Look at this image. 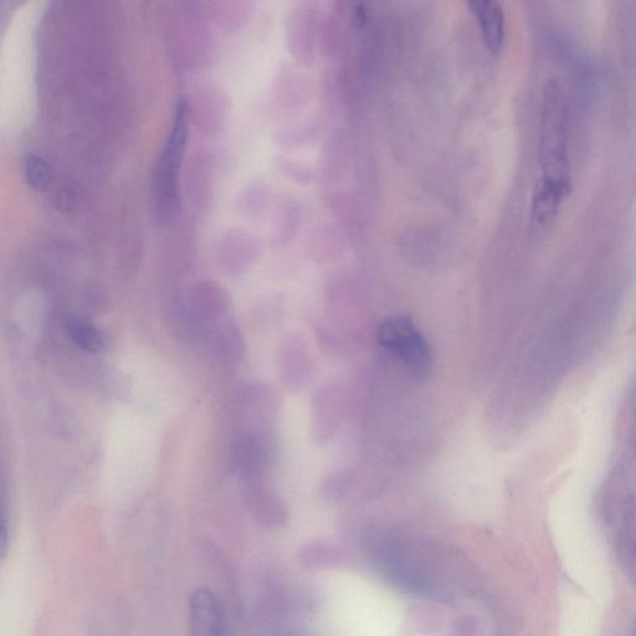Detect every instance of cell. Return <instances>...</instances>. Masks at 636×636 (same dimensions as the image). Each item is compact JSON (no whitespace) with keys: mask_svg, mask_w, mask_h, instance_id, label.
<instances>
[{"mask_svg":"<svg viewBox=\"0 0 636 636\" xmlns=\"http://www.w3.org/2000/svg\"><path fill=\"white\" fill-rule=\"evenodd\" d=\"M541 176L537 182L568 197L572 191L568 153V106L566 91L557 79H548L542 90L537 146Z\"/></svg>","mask_w":636,"mask_h":636,"instance_id":"6da1fadb","label":"cell"},{"mask_svg":"<svg viewBox=\"0 0 636 636\" xmlns=\"http://www.w3.org/2000/svg\"><path fill=\"white\" fill-rule=\"evenodd\" d=\"M379 345L402 364L410 376L424 381L434 369V352L412 318L392 316L378 327Z\"/></svg>","mask_w":636,"mask_h":636,"instance_id":"7a4b0ae2","label":"cell"},{"mask_svg":"<svg viewBox=\"0 0 636 636\" xmlns=\"http://www.w3.org/2000/svg\"><path fill=\"white\" fill-rule=\"evenodd\" d=\"M188 136V111L186 105L178 107L171 136L164 148L161 163H159V193L164 205L173 208L177 200V181L181 168L184 147Z\"/></svg>","mask_w":636,"mask_h":636,"instance_id":"3957f363","label":"cell"},{"mask_svg":"<svg viewBox=\"0 0 636 636\" xmlns=\"http://www.w3.org/2000/svg\"><path fill=\"white\" fill-rule=\"evenodd\" d=\"M192 636H228L219 600L207 588L193 593L189 604Z\"/></svg>","mask_w":636,"mask_h":636,"instance_id":"277c9868","label":"cell"},{"mask_svg":"<svg viewBox=\"0 0 636 636\" xmlns=\"http://www.w3.org/2000/svg\"><path fill=\"white\" fill-rule=\"evenodd\" d=\"M273 448L270 441L259 434H246L234 448V460L246 482L260 480L269 468Z\"/></svg>","mask_w":636,"mask_h":636,"instance_id":"5b68a950","label":"cell"},{"mask_svg":"<svg viewBox=\"0 0 636 636\" xmlns=\"http://www.w3.org/2000/svg\"><path fill=\"white\" fill-rule=\"evenodd\" d=\"M471 13L479 24L482 39L492 53L499 54L506 38V15L504 7L496 0H474L468 3Z\"/></svg>","mask_w":636,"mask_h":636,"instance_id":"8992f818","label":"cell"},{"mask_svg":"<svg viewBox=\"0 0 636 636\" xmlns=\"http://www.w3.org/2000/svg\"><path fill=\"white\" fill-rule=\"evenodd\" d=\"M71 336L76 345L87 352L99 353L104 350L105 341L97 328L89 323L78 321L71 327Z\"/></svg>","mask_w":636,"mask_h":636,"instance_id":"52a82bcc","label":"cell"},{"mask_svg":"<svg viewBox=\"0 0 636 636\" xmlns=\"http://www.w3.org/2000/svg\"><path fill=\"white\" fill-rule=\"evenodd\" d=\"M9 546V535L7 522L4 517L0 515V559L7 556Z\"/></svg>","mask_w":636,"mask_h":636,"instance_id":"ba28073f","label":"cell"}]
</instances>
